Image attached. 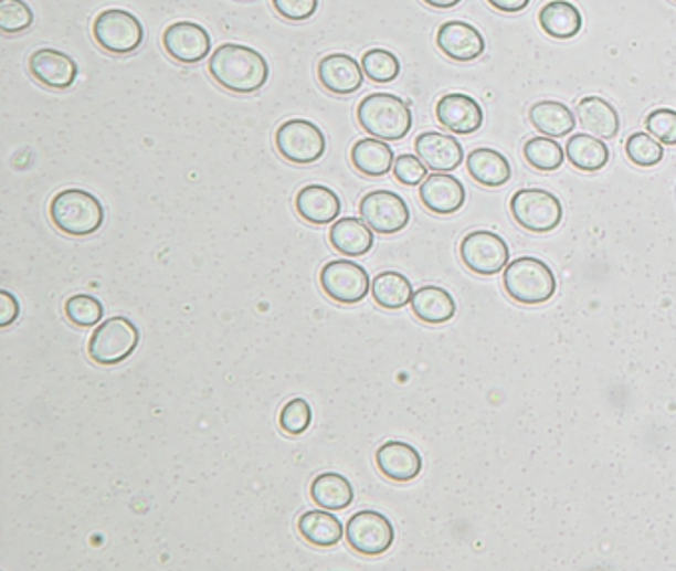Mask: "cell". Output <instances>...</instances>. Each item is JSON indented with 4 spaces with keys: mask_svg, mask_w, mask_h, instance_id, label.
I'll list each match as a JSON object with an SVG mask.
<instances>
[{
    "mask_svg": "<svg viewBox=\"0 0 676 571\" xmlns=\"http://www.w3.org/2000/svg\"><path fill=\"white\" fill-rule=\"evenodd\" d=\"M431 9L448 10L458 7L463 0H423Z\"/></svg>",
    "mask_w": 676,
    "mask_h": 571,
    "instance_id": "44",
    "label": "cell"
},
{
    "mask_svg": "<svg viewBox=\"0 0 676 571\" xmlns=\"http://www.w3.org/2000/svg\"><path fill=\"white\" fill-rule=\"evenodd\" d=\"M309 496L318 508L339 512L351 506L356 493L346 476L338 475V473H321L311 480Z\"/></svg>",
    "mask_w": 676,
    "mask_h": 571,
    "instance_id": "28",
    "label": "cell"
},
{
    "mask_svg": "<svg viewBox=\"0 0 676 571\" xmlns=\"http://www.w3.org/2000/svg\"><path fill=\"white\" fill-rule=\"evenodd\" d=\"M625 154H627L629 161L637 167H655L663 161L665 149H663V144L651 134L637 131L629 136Z\"/></svg>",
    "mask_w": 676,
    "mask_h": 571,
    "instance_id": "36",
    "label": "cell"
},
{
    "mask_svg": "<svg viewBox=\"0 0 676 571\" xmlns=\"http://www.w3.org/2000/svg\"><path fill=\"white\" fill-rule=\"evenodd\" d=\"M566 157L575 169L585 173L601 171L609 163V147L590 134L571 136L566 144Z\"/></svg>",
    "mask_w": 676,
    "mask_h": 571,
    "instance_id": "32",
    "label": "cell"
},
{
    "mask_svg": "<svg viewBox=\"0 0 676 571\" xmlns=\"http://www.w3.org/2000/svg\"><path fill=\"white\" fill-rule=\"evenodd\" d=\"M276 149L286 161L294 165L318 163L326 154V136L314 121L294 117L276 129Z\"/></svg>",
    "mask_w": 676,
    "mask_h": 571,
    "instance_id": "8",
    "label": "cell"
},
{
    "mask_svg": "<svg viewBox=\"0 0 676 571\" xmlns=\"http://www.w3.org/2000/svg\"><path fill=\"white\" fill-rule=\"evenodd\" d=\"M359 214L379 234L401 233L411 221L405 199L393 191H371L359 203Z\"/></svg>",
    "mask_w": 676,
    "mask_h": 571,
    "instance_id": "12",
    "label": "cell"
},
{
    "mask_svg": "<svg viewBox=\"0 0 676 571\" xmlns=\"http://www.w3.org/2000/svg\"><path fill=\"white\" fill-rule=\"evenodd\" d=\"M578 119L581 127L601 139H613L617 136L621 119L617 109L600 96H585L578 104Z\"/></svg>",
    "mask_w": 676,
    "mask_h": 571,
    "instance_id": "27",
    "label": "cell"
},
{
    "mask_svg": "<svg viewBox=\"0 0 676 571\" xmlns=\"http://www.w3.org/2000/svg\"><path fill=\"white\" fill-rule=\"evenodd\" d=\"M141 334L126 316H114L96 326L87 341V356L97 366H117L126 361L137 346Z\"/></svg>",
    "mask_w": 676,
    "mask_h": 571,
    "instance_id": "5",
    "label": "cell"
},
{
    "mask_svg": "<svg viewBox=\"0 0 676 571\" xmlns=\"http://www.w3.org/2000/svg\"><path fill=\"white\" fill-rule=\"evenodd\" d=\"M466 169L473 177L474 183L483 184L488 189L503 187L513 179V165L506 157L490 149V147H478L466 157Z\"/></svg>",
    "mask_w": 676,
    "mask_h": 571,
    "instance_id": "22",
    "label": "cell"
},
{
    "mask_svg": "<svg viewBox=\"0 0 676 571\" xmlns=\"http://www.w3.org/2000/svg\"><path fill=\"white\" fill-rule=\"evenodd\" d=\"M329 243L339 252L351 256H366L376 243L373 229L366 221H359L353 216L339 219L329 231Z\"/></svg>",
    "mask_w": 676,
    "mask_h": 571,
    "instance_id": "23",
    "label": "cell"
},
{
    "mask_svg": "<svg viewBox=\"0 0 676 571\" xmlns=\"http://www.w3.org/2000/svg\"><path fill=\"white\" fill-rule=\"evenodd\" d=\"M319 286L329 300L338 304H359L371 290L369 274L361 264L349 258L331 261L319 272Z\"/></svg>",
    "mask_w": 676,
    "mask_h": 571,
    "instance_id": "9",
    "label": "cell"
},
{
    "mask_svg": "<svg viewBox=\"0 0 676 571\" xmlns=\"http://www.w3.org/2000/svg\"><path fill=\"white\" fill-rule=\"evenodd\" d=\"M34 24V10L24 0H0V30L4 34L27 32Z\"/></svg>",
    "mask_w": 676,
    "mask_h": 571,
    "instance_id": "37",
    "label": "cell"
},
{
    "mask_svg": "<svg viewBox=\"0 0 676 571\" xmlns=\"http://www.w3.org/2000/svg\"><path fill=\"white\" fill-rule=\"evenodd\" d=\"M373 300L385 310H401L413 300V284L397 271L379 272L371 282Z\"/></svg>",
    "mask_w": 676,
    "mask_h": 571,
    "instance_id": "31",
    "label": "cell"
},
{
    "mask_svg": "<svg viewBox=\"0 0 676 571\" xmlns=\"http://www.w3.org/2000/svg\"><path fill=\"white\" fill-rule=\"evenodd\" d=\"M510 213L518 226L534 234L551 233L563 221L560 199L546 189L516 191L510 199Z\"/></svg>",
    "mask_w": 676,
    "mask_h": 571,
    "instance_id": "6",
    "label": "cell"
},
{
    "mask_svg": "<svg viewBox=\"0 0 676 571\" xmlns=\"http://www.w3.org/2000/svg\"><path fill=\"white\" fill-rule=\"evenodd\" d=\"M296 213L309 224H329L338 221L341 213V199L326 184H306L294 199Z\"/></svg>",
    "mask_w": 676,
    "mask_h": 571,
    "instance_id": "21",
    "label": "cell"
},
{
    "mask_svg": "<svg viewBox=\"0 0 676 571\" xmlns=\"http://www.w3.org/2000/svg\"><path fill=\"white\" fill-rule=\"evenodd\" d=\"M648 134L663 146H676V112L670 107H658L645 119Z\"/></svg>",
    "mask_w": 676,
    "mask_h": 571,
    "instance_id": "39",
    "label": "cell"
},
{
    "mask_svg": "<svg viewBox=\"0 0 676 571\" xmlns=\"http://www.w3.org/2000/svg\"><path fill=\"white\" fill-rule=\"evenodd\" d=\"M675 2H676V0H675Z\"/></svg>",
    "mask_w": 676,
    "mask_h": 571,
    "instance_id": "45",
    "label": "cell"
},
{
    "mask_svg": "<svg viewBox=\"0 0 676 571\" xmlns=\"http://www.w3.org/2000/svg\"><path fill=\"white\" fill-rule=\"evenodd\" d=\"M311 408L308 401L304 398H294L282 408L281 426L286 435L298 436L304 435L311 425Z\"/></svg>",
    "mask_w": 676,
    "mask_h": 571,
    "instance_id": "38",
    "label": "cell"
},
{
    "mask_svg": "<svg viewBox=\"0 0 676 571\" xmlns=\"http://www.w3.org/2000/svg\"><path fill=\"white\" fill-rule=\"evenodd\" d=\"M359 126L383 141H401L413 127V112L393 94H369L359 102Z\"/></svg>",
    "mask_w": 676,
    "mask_h": 571,
    "instance_id": "3",
    "label": "cell"
},
{
    "mask_svg": "<svg viewBox=\"0 0 676 571\" xmlns=\"http://www.w3.org/2000/svg\"><path fill=\"white\" fill-rule=\"evenodd\" d=\"M531 126L546 137L570 136L575 129V116L570 107L556 99L536 102L528 112Z\"/></svg>",
    "mask_w": 676,
    "mask_h": 571,
    "instance_id": "30",
    "label": "cell"
},
{
    "mask_svg": "<svg viewBox=\"0 0 676 571\" xmlns=\"http://www.w3.org/2000/svg\"><path fill=\"white\" fill-rule=\"evenodd\" d=\"M436 121L458 136L476 134L484 124V112L474 97L446 94L436 102Z\"/></svg>",
    "mask_w": 676,
    "mask_h": 571,
    "instance_id": "16",
    "label": "cell"
},
{
    "mask_svg": "<svg viewBox=\"0 0 676 571\" xmlns=\"http://www.w3.org/2000/svg\"><path fill=\"white\" fill-rule=\"evenodd\" d=\"M413 314L431 326H441L454 318L456 302L453 294L441 286H421L411 300Z\"/></svg>",
    "mask_w": 676,
    "mask_h": 571,
    "instance_id": "24",
    "label": "cell"
},
{
    "mask_svg": "<svg viewBox=\"0 0 676 571\" xmlns=\"http://www.w3.org/2000/svg\"><path fill=\"white\" fill-rule=\"evenodd\" d=\"M32 78L50 89H68L77 80L76 60L56 49H39L29 59Z\"/></svg>",
    "mask_w": 676,
    "mask_h": 571,
    "instance_id": "15",
    "label": "cell"
},
{
    "mask_svg": "<svg viewBox=\"0 0 676 571\" xmlns=\"http://www.w3.org/2000/svg\"><path fill=\"white\" fill-rule=\"evenodd\" d=\"M558 288L556 274L540 258L522 256L504 268V290L518 304L538 306L553 298Z\"/></svg>",
    "mask_w": 676,
    "mask_h": 571,
    "instance_id": "4",
    "label": "cell"
},
{
    "mask_svg": "<svg viewBox=\"0 0 676 571\" xmlns=\"http://www.w3.org/2000/svg\"><path fill=\"white\" fill-rule=\"evenodd\" d=\"M349 157H351V165L358 169L359 173L368 175V177H383L395 165L393 149L383 139H377V137L359 139L358 144L351 147Z\"/></svg>",
    "mask_w": 676,
    "mask_h": 571,
    "instance_id": "29",
    "label": "cell"
},
{
    "mask_svg": "<svg viewBox=\"0 0 676 571\" xmlns=\"http://www.w3.org/2000/svg\"><path fill=\"white\" fill-rule=\"evenodd\" d=\"M209 74L232 94L249 96L266 86L271 78V64L258 50L229 42L221 44L209 59Z\"/></svg>",
    "mask_w": 676,
    "mask_h": 571,
    "instance_id": "1",
    "label": "cell"
},
{
    "mask_svg": "<svg viewBox=\"0 0 676 571\" xmlns=\"http://www.w3.org/2000/svg\"><path fill=\"white\" fill-rule=\"evenodd\" d=\"M20 306L14 294L9 290L0 292V326L9 328L19 320Z\"/></svg>",
    "mask_w": 676,
    "mask_h": 571,
    "instance_id": "42",
    "label": "cell"
},
{
    "mask_svg": "<svg viewBox=\"0 0 676 571\" xmlns=\"http://www.w3.org/2000/svg\"><path fill=\"white\" fill-rule=\"evenodd\" d=\"M379 473L393 483H411L423 470V458L415 446L403 441H387L377 448Z\"/></svg>",
    "mask_w": 676,
    "mask_h": 571,
    "instance_id": "18",
    "label": "cell"
},
{
    "mask_svg": "<svg viewBox=\"0 0 676 571\" xmlns=\"http://www.w3.org/2000/svg\"><path fill=\"white\" fill-rule=\"evenodd\" d=\"M318 80L324 89L334 96H351L363 86V68L349 54H329L319 60Z\"/></svg>",
    "mask_w": 676,
    "mask_h": 571,
    "instance_id": "17",
    "label": "cell"
},
{
    "mask_svg": "<svg viewBox=\"0 0 676 571\" xmlns=\"http://www.w3.org/2000/svg\"><path fill=\"white\" fill-rule=\"evenodd\" d=\"M344 524L331 510H308L298 518V533L302 540L316 548H334L344 538Z\"/></svg>",
    "mask_w": 676,
    "mask_h": 571,
    "instance_id": "26",
    "label": "cell"
},
{
    "mask_svg": "<svg viewBox=\"0 0 676 571\" xmlns=\"http://www.w3.org/2000/svg\"><path fill=\"white\" fill-rule=\"evenodd\" d=\"M524 159L541 173L558 171L563 165V147L551 137H531L524 146Z\"/></svg>",
    "mask_w": 676,
    "mask_h": 571,
    "instance_id": "33",
    "label": "cell"
},
{
    "mask_svg": "<svg viewBox=\"0 0 676 571\" xmlns=\"http://www.w3.org/2000/svg\"><path fill=\"white\" fill-rule=\"evenodd\" d=\"M426 169L429 167L419 159V156L405 154V156L397 157L395 165H393V175H395L399 183L405 184V187H416L429 177Z\"/></svg>",
    "mask_w": 676,
    "mask_h": 571,
    "instance_id": "40",
    "label": "cell"
},
{
    "mask_svg": "<svg viewBox=\"0 0 676 571\" xmlns=\"http://www.w3.org/2000/svg\"><path fill=\"white\" fill-rule=\"evenodd\" d=\"M493 9L506 12V14H514V12H522L524 9H528L530 0H486Z\"/></svg>",
    "mask_w": 676,
    "mask_h": 571,
    "instance_id": "43",
    "label": "cell"
},
{
    "mask_svg": "<svg viewBox=\"0 0 676 571\" xmlns=\"http://www.w3.org/2000/svg\"><path fill=\"white\" fill-rule=\"evenodd\" d=\"M64 314L77 328H96L104 318V304L89 294H74L64 302Z\"/></svg>",
    "mask_w": 676,
    "mask_h": 571,
    "instance_id": "35",
    "label": "cell"
},
{
    "mask_svg": "<svg viewBox=\"0 0 676 571\" xmlns=\"http://www.w3.org/2000/svg\"><path fill=\"white\" fill-rule=\"evenodd\" d=\"M419 199L433 214L458 213L466 203V189L454 175H429L419 189Z\"/></svg>",
    "mask_w": 676,
    "mask_h": 571,
    "instance_id": "20",
    "label": "cell"
},
{
    "mask_svg": "<svg viewBox=\"0 0 676 571\" xmlns=\"http://www.w3.org/2000/svg\"><path fill=\"white\" fill-rule=\"evenodd\" d=\"M540 27L548 36L556 40H570L578 36L583 27V17L575 4L570 0H551L541 7Z\"/></svg>",
    "mask_w": 676,
    "mask_h": 571,
    "instance_id": "25",
    "label": "cell"
},
{
    "mask_svg": "<svg viewBox=\"0 0 676 571\" xmlns=\"http://www.w3.org/2000/svg\"><path fill=\"white\" fill-rule=\"evenodd\" d=\"M436 46L454 62H473L486 50L483 32L464 20H448L436 32Z\"/></svg>",
    "mask_w": 676,
    "mask_h": 571,
    "instance_id": "14",
    "label": "cell"
},
{
    "mask_svg": "<svg viewBox=\"0 0 676 571\" xmlns=\"http://www.w3.org/2000/svg\"><path fill=\"white\" fill-rule=\"evenodd\" d=\"M346 538L353 552L361 556H381L395 542V526L385 514L361 510L346 524Z\"/></svg>",
    "mask_w": 676,
    "mask_h": 571,
    "instance_id": "11",
    "label": "cell"
},
{
    "mask_svg": "<svg viewBox=\"0 0 676 571\" xmlns=\"http://www.w3.org/2000/svg\"><path fill=\"white\" fill-rule=\"evenodd\" d=\"M272 7L282 19L304 22L318 12L319 0H272Z\"/></svg>",
    "mask_w": 676,
    "mask_h": 571,
    "instance_id": "41",
    "label": "cell"
},
{
    "mask_svg": "<svg viewBox=\"0 0 676 571\" xmlns=\"http://www.w3.org/2000/svg\"><path fill=\"white\" fill-rule=\"evenodd\" d=\"M361 68L366 78L376 84H389L399 78L401 62L393 52L385 49H371L361 59Z\"/></svg>",
    "mask_w": 676,
    "mask_h": 571,
    "instance_id": "34",
    "label": "cell"
},
{
    "mask_svg": "<svg viewBox=\"0 0 676 571\" xmlns=\"http://www.w3.org/2000/svg\"><path fill=\"white\" fill-rule=\"evenodd\" d=\"M415 154L435 173H451L464 161L461 141L441 131H425L416 137Z\"/></svg>",
    "mask_w": 676,
    "mask_h": 571,
    "instance_id": "19",
    "label": "cell"
},
{
    "mask_svg": "<svg viewBox=\"0 0 676 571\" xmlns=\"http://www.w3.org/2000/svg\"><path fill=\"white\" fill-rule=\"evenodd\" d=\"M49 213L60 233L76 239L96 234L106 221V211L99 199L84 189H64L54 194Z\"/></svg>",
    "mask_w": 676,
    "mask_h": 571,
    "instance_id": "2",
    "label": "cell"
},
{
    "mask_svg": "<svg viewBox=\"0 0 676 571\" xmlns=\"http://www.w3.org/2000/svg\"><path fill=\"white\" fill-rule=\"evenodd\" d=\"M461 261L478 276H494L510 261V249L500 234L493 231H473L461 241Z\"/></svg>",
    "mask_w": 676,
    "mask_h": 571,
    "instance_id": "10",
    "label": "cell"
},
{
    "mask_svg": "<svg viewBox=\"0 0 676 571\" xmlns=\"http://www.w3.org/2000/svg\"><path fill=\"white\" fill-rule=\"evenodd\" d=\"M92 30L99 49L116 56L134 54L137 49H141L146 40V30L141 20L124 9H107L99 12Z\"/></svg>",
    "mask_w": 676,
    "mask_h": 571,
    "instance_id": "7",
    "label": "cell"
},
{
    "mask_svg": "<svg viewBox=\"0 0 676 571\" xmlns=\"http://www.w3.org/2000/svg\"><path fill=\"white\" fill-rule=\"evenodd\" d=\"M161 42L165 52L179 64H199L213 50V40L207 29L189 20L167 27Z\"/></svg>",
    "mask_w": 676,
    "mask_h": 571,
    "instance_id": "13",
    "label": "cell"
}]
</instances>
